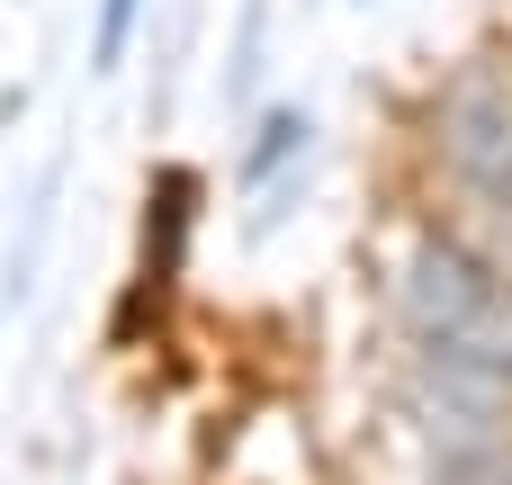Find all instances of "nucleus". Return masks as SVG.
<instances>
[{"instance_id":"obj_1","label":"nucleus","mask_w":512,"mask_h":485,"mask_svg":"<svg viewBox=\"0 0 512 485\" xmlns=\"http://www.w3.org/2000/svg\"><path fill=\"white\" fill-rule=\"evenodd\" d=\"M396 315L450 387H512V261L468 234H414L396 261Z\"/></svg>"},{"instance_id":"obj_2","label":"nucleus","mask_w":512,"mask_h":485,"mask_svg":"<svg viewBox=\"0 0 512 485\" xmlns=\"http://www.w3.org/2000/svg\"><path fill=\"white\" fill-rule=\"evenodd\" d=\"M423 135H432V162H441L450 198H459L486 234L512 243V63L504 54L459 63V72L432 90Z\"/></svg>"},{"instance_id":"obj_3","label":"nucleus","mask_w":512,"mask_h":485,"mask_svg":"<svg viewBox=\"0 0 512 485\" xmlns=\"http://www.w3.org/2000/svg\"><path fill=\"white\" fill-rule=\"evenodd\" d=\"M189 198H198V180H189V171H162V180H153V225H144V279H153V288H171V279H180Z\"/></svg>"},{"instance_id":"obj_4","label":"nucleus","mask_w":512,"mask_h":485,"mask_svg":"<svg viewBox=\"0 0 512 485\" xmlns=\"http://www.w3.org/2000/svg\"><path fill=\"white\" fill-rule=\"evenodd\" d=\"M135 18H144V0H99V36H90L99 72H108V63H126V36H135Z\"/></svg>"}]
</instances>
